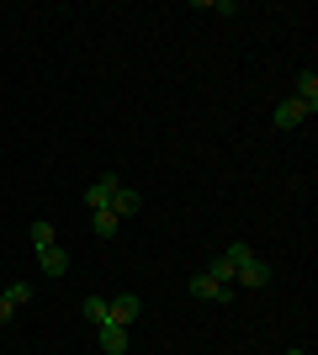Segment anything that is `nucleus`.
I'll return each mask as SVG.
<instances>
[{"label": "nucleus", "mask_w": 318, "mask_h": 355, "mask_svg": "<svg viewBox=\"0 0 318 355\" xmlns=\"http://www.w3.org/2000/svg\"><path fill=\"white\" fill-rule=\"evenodd\" d=\"M27 234H32V244H37V250H48V244H53V223H43V218H37V223L27 228Z\"/></svg>", "instance_id": "4468645a"}, {"label": "nucleus", "mask_w": 318, "mask_h": 355, "mask_svg": "<svg viewBox=\"0 0 318 355\" xmlns=\"http://www.w3.org/2000/svg\"><path fill=\"white\" fill-rule=\"evenodd\" d=\"M313 112H318V106H308V101H297V96H292V101H281V106H276V112H271V122H276V128H281V133H287V128H297V122H308V117H313Z\"/></svg>", "instance_id": "f257e3e1"}, {"label": "nucleus", "mask_w": 318, "mask_h": 355, "mask_svg": "<svg viewBox=\"0 0 318 355\" xmlns=\"http://www.w3.org/2000/svg\"><path fill=\"white\" fill-rule=\"evenodd\" d=\"M80 313H85V318H91V324L96 329H101V324H112V297H85V302H80Z\"/></svg>", "instance_id": "6e6552de"}, {"label": "nucleus", "mask_w": 318, "mask_h": 355, "mask_svg": "<svg viewBox=\"0 0 318 355\" xmlns=\"http://www.w3.org/2000/svg\"><path fill=\"white\" fill-rule=\"evenodd\" d=\"M11 313H16V308H11V302H6V297H0V329L11 324Z\"/></svg>", "instance_id": "2eb2a0df"}, {"label": "nucleus", "mask_w": 318, "mask_h": 355, "mask_svg": "<svg viewBox=\"0 0 318 355\" xmlns=\"http://www.w3.org/2000/svg\"><path fill=\"white\" fill-rule=\"evenodd\" d=\"M138 207H143V196H138L133 186H117V196H112V212H117V218H133Z\"/></svg>", "instance_id": "1a4fd4ad"}, {"label": "nucleus", "mask_w": 318, "mask_h": 355, "mask_svg": "<svg viewBox=\"0 0 318 355\" xmlns=\"http://www.w3.org/2000/svg\"><path fill=\"white\" fill-rule=\"evenodd\" d=\"M138 313H143V308H138V297H133V292H122V297H112V324H122V329H133V324H138Z\"/></svg>", "instance_id": "20e7f679"}, {"label": "nucleus", "mask_w": 318, "mask_h": 355, "mask_svg": "<svg viewBox=\"0 0 318 355\" xmlns=\"http://www.w3.org/2000/svg\"><path fill=\"white\" fill-rule=\"evenodd\" d=\"M287 355H308V350H287Z\"/></svg>", "instance_id": "dca6fc26"}, {"label": "nucleus", "mask_w": 318, "mask_h": 355, "mask_svg": "<svg viewBox=\"0 0 318 355\" xmlns=\"http://www.w3.org/2000/svg\"><path fill=\"white\" fill-rule=\"evenodd\" d=\"M233 282H239V286H265V282H271V266H265L260 254H249V260L239 266V276H233Z\"/></svg>", "instance_id": "39448f33"}, {"label": "nucleus", "mask_w": 318, "mask_h": 355, "mask_svg": "<svg viewBox=\"0 0 318 355\" xmlns=\"http://www.w3.org/2000/svg\"><path fill=\"white\" fill-rule=\"evenodd\" d=\"M117 228H122V218H117L112 207H106V212H96V234H101V239H112Z\"/></svg>", "instance_id": "ddd939ff"}, {"label": "nucleus", "mask_w": 318, "mask_h": 355, "mask_svg": "<svg viewBox=\"0 0 318 355\" xmlns=\"http://www.w3.org/2000/svg\"><path fill=\"white\" fill-rule=\"evenodd\" d=\"M249 254H255V250H249V244H228V250L218 254V260H223V266L233 270V276H239V266H244V260H249Z\"/></svg>", "instance_id": "9b49d317"}, {"label": "nucleus", "mask_w": 318, "mask_h": 355, "mask_svg": "<svg viewBox=\"0 0 318 355\" xmlns=\"http://www.w3.org/2000/svg\"><path fill=\"white\" fill-rule=\"evenodd\" d=\"M0 297H6L11 308H21V302H32V282H11V286H6Z\"/></svg>", "instance_id": "f8f14e48"}, {"label": "nucleus", "mask_w": 318, "mask_h": 355, "mask_svg": "<svg viewBox=\"0 0 318 355\" xmlns=\"http://www.w3.org/2000/svg\"><path fill=\"white\" fill-rule=\"evenodd\" d=\"M191 297H197V302H228L233 286H223V282H212L207 270H197V276H191Z\"/></svg>", "instance_id": "7ed1b4c3"}, {"label": "nucleus", "mask_w": 318, "mask_h": 355, "mask_svg": "<svg viewBox=\"0 0 318 355\" xmlns=\"http://www.w3.org/2000/svg\"><path fill=\"white\" fill-rule=\"evenodd\" d=\"M117 186H122L117 175H96V186H85V207L106 212V207H112V196H117Z\"/></svg>", "instance_id": "f03ea898"}, {"label": "nucleus", "mask_w": 318, "mask_h": 355, "mask_svg": "<svg viewBox=\"0 0 318 355\" xmlns=\"http://www.w3.org/2000/svg\"><path fill=\"white\" fill-rule=\"evenodd\" d=\"M96 345H101L106 355H122V350H127V329H122V324H101V329H96Z\"/></svg>", "instance_id": "423d86ee"}, {"label": "nucleus", "mask_w": 318, "mask_h": 355, "mask_svg": "<svg viewBox=\"0 0 318 355\" xmlns=\"http://www.w3.org/2000/svg\"><path fill=\"white\" fill-rule=\"evenodd\" d=\"M37 270H48V276H69V254H64L59 244H48V250H37Z\"/></svg>", "instance_id": "0eeeda50"}, {"label": "nucleus", "mask_w": 318, "mask_h": 355, "mask_svg": "<svg viewBox=\"0 0 318 355\" xmlns=\"http://www.w3.org/2000/svg\"><path fill=\"white\" fill-rule=\"evenodd\" d=\"M297 101L318 106V74H313V69H303V74H297Z\"/></svg>", "instance_id": "9d476101"}]
</instances>
